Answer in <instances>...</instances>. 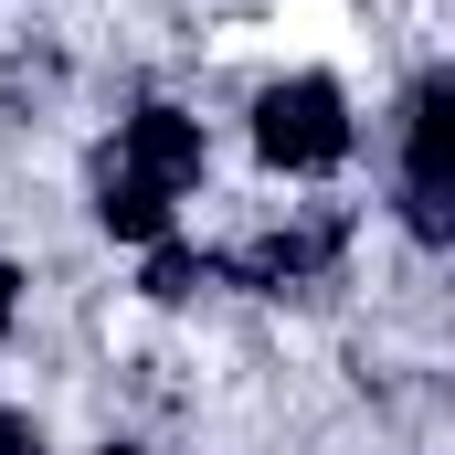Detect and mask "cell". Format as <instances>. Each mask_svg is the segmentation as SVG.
Here are the masks:
<instances>
[{"instance_id": "6", "label": "cell", "mask_w": 455, "mask_h": 455, "mask_svg": "<svg viewBox=\"0 0 455 455\" xmlns=\"http://www.w3.org/2000/svg\"><path fill=\"white\" fill-rule=\"evenodd\" d=\"M0 455H43V424L32 413H0Z\"/></svg>"}, {"instance_id": "2", "label": "cell", "mask_w": 455, "mask_h": 455, "mask_svg": "<svg viewBox=\"0 0 455 455\" xmlns=\"http://www.w3.org/2000/svg\"><path fill=\"white\" fill-rule=\"evenodd\" d=\"M403 202L413 233L445 243V202H455V75H424L413 107H403Z\"/></svg>"}, {"instance_id": "8", "label": "cell", "mask_w": 455, "mask_h": 455, "mask_svg": "<svg viewBox=\"0 0 455 455\" xmlns=\"http://www.w3.org/2000/svg\"><path fill=\"white\" fill-rule=\"evenodd\" d=\"M107 455H138V445H107Z\"/></svg>"}, {"instance_id": "7", "label": "cell", "mask_w": 455, "mask_h": 455, "mask_svg": "<svg viewBox=\"0 0 455 455\" xmlns=\"http://www.w3.org/2000/svg\"><path fill=\"white\" fill-rule=\"evenodd\" d=\"M11 307H21V275H11V265H0V329H11Z\"/></svg>"}, {"instance_id": "4", "label": "cell", "mask_w": 455, "mask_h": 455, "mask_svg": "<svg viewBox=\"0 0 455 455\" xmlns=\"http://www.w3.org/2000/svg\"><path fill=\"white\" fill-rule=\"evenodd\" d=\"M170 191H148V180H127V170H107V191H96V223L127 233V243H170Z\"/></svg>"}, {"instance_id": "3", "label": "cell", "mask_w": 455, "mask_h": 455, "mask_svg": "<svg viewBox=\"0 0 455 455\" xmlns=\"http://www.w3.org/2000/svg\"><path fill=\"white\" fill-rule=\"evenodd\" d=\"M107 170H127V180H148V191H191L202 180V116H180V107H138L127 127H116V159Z\"/></svg>"}, {"instance_id": "5", "label": "cell", "mask_w": 455, "mask_h": 455, "mask_svg": "<svg viewBox=\"0 0 455 455\" xmlns=\"http://www.w3.org/2000/svg\"><path fill=\"white\" fill-rule=\"evenodd\" d=\"M202 275H212V265H191L180 243H159V254H148V297H191Z\"/></svg>"}, {"instance_id": "1", "label": "cell", "mask_w": 455, "mask_h": 455, "mask_svg": "<svg viewBox=\"0 0 455 455\" xmlns=\"http://www.w3.org/2000/svg\"><path fill=\"white\" fill-rule=\"evenodd\" d=\"M254 148L265 170H339L349 159V96L329 75H286L254 96Z\"/></svg>"}]
</instances>
